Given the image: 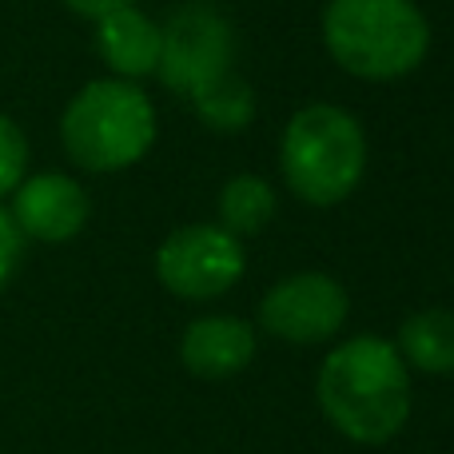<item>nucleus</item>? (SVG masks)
<instances>
[{"instance_id": "obj_8", "label": "nucleus", "mask_w": 454, "mask_h": 454, "mask_svg": "<svg viewBox=\"0 0 454 454\" xmlns=\"http://www.w3.org/2000/svg\"><path fill=\"white\" fill-rule=\"evenodd\" d=\"M88 192L64 172H40L24 176L20 188L12 192V223L20 227L24 239L40 243H68L84 231L88 223Z\"/></svg>"}, {"instance_id": "obj_10", "label": "nucleus", "mask_w": 454, "mask_h": 454, "mask_svg": "<svg viewBox=\"0 0 454 454\" xmlns=\"http://www.w3.org/2000/svg\"><path fill=\"white\" fill-rule=\"evenodd\" d=\"M96 52L112 68L116 80H144L156 76L160 64V24L136 4L96 20Z\"/></svg>"}, {"instance_id": "obj_7", "label": "nucleus", "mask_w": 454, "mask_h": 454, "mask_svg": "<svg viewBox=\"0 0 454 454\" xmlns=\"http://www.w3.org/2000/svg\"><path fill=\"white\" fill-rule=\"evenodd\" d=\"M351 315L347 287L327 271H295L259 299V327L295 347L327 343Z\"/></svg>"}, {"instance_id": "obj_5", "label": "nucleus", "mask_w": 454, "mask_h": 454, "mask_svg": "<svg viewBox=\"0 0 454 454\" xmlns=\"http://www.w3.org/2000/svg\"><path fill=\"white\" fill-rule=\"evenodd\" d=\"M235 60V32L220 4L212 0H188L172 8L160 24V64L156 76L168 92L196 96L212 80L231 72Z\"/></svg>"}, {"instance_id": "obj_12", "label": "nucleus", "mask_w": 454, "mask_h": 454, "mask_svg": "<svg viewBox=\"0 0 454 454\" xmlns=\"http://www.w3.org/2000/svg\"><path fill=\"white\" fill-rule=\"evenodd\" d=\"M275 207H279V200H275L271 184L263 176L239 172L220 188V227L231 231L235 239L259 235L275 220Z\"/></svg>"}, {"instance_id": "obj_1", "label": "nucleus", "mask_w": 454, "mask_h": 454, "mask_svg": "<svg viewBox=\"0 0 454 454\" xmlns=\"http://www.w3.org/2000/svg\"><path fill=\"white\" fill-rule=\"evenodd\" d=\"M315 399L343 439L383 447L411 419V367L391 339L355 335L323 359Z\"/></svg>"}, {"instance_id": "obj_16", "label": "nucleus", "mask_w": 454, "mask_h": 454, "mask_svg": "<svg viewBox=\"0 0 454 454\" xmlns=\"http://www.w3.org/2000/svg\"><path fill=\"white\" fill-rule=\"evenodd\" d=\"M64 4H68L76 16H88V20H100V16L116 12V8L136 4V0H64Z\"/></svg>"}, {"instance_id": "obj_6", "label": "nucleus", "mask_w": 454, "mask_h": 454, "mask_svg": "<svg viewBox=\"0 0 454 454\" xmlns=\"http://www.w3.org/2000/svg\"><path fill=\"white\" fill-rule=\"evenodd\" d=\"M247 271L243 243L220 223H188L176 227L156 251V279L164 291L188 303L220 299Z\"/></svg>"}, {"instance_id": "obj_3", "label": "nucleus", "mask_w": 454, "mask_h": 454, "mask_svg": "<svg viewBox=\"0 0 454 454\" xmlns=\"http://www.w3.org/2000/svg\"><path fill=\"white\" fill-rule=\"evenodd\" d=\"M60 144L84 172H124L156 144V104L132 80H92L64 108Z\"/></svg>"}, {"instance_id": "obj_4", "label": "nucleus", "mask_w": 454, "mask_h": 454, "mask_svg": "<svg viewBox=\"0 0 454 454\" xmlns=\"http://www.w3.org/2000/svg\"><path fill=\"white\" fill-rule=\"evenodd\" d=\"M279 168L287 188L311 207H335L363 184L367 136L339 104H307L287 120L279 140Z\"/></svg>"}, {"instance_id": "obj_9", "label": "nucleus", "mask_w": 454, "mask_h": 454, "mask_svg": "<svg viewBox=\"0 0 454 454\" xmlns=\"http://www.w3.org/2000/svg\"><path fill=\"white\" fill-rule=\"evenodd\" d=\"M255 327L247 319L235 315H204V319L188 323L180 339V363L192 371L196 379H231L239 371L251 367L255 359Z\"/></svg>"}, {"instance_id": "obj_14", "label": "nucleus", "mask_w": 454, "mask_h": 454, "mask_svg": "<svg viewBox=\"0 0 454 454\" xmlns=\"http://www.w3.org/2000/svg\"><path fill=\"white\" fill-rule=\"evenodd\" d=\"M24 176H28V140L16 120L0 112V200L12 196Z\"/></svg>"}, {"instance_id": "obj_11", "label": "nucleus", "mask_w": 454, "mask_h": 454, "mask_svg": "<svg viewBox=\"0 0 454 454\" xmlns=\"http://www.w3.org/2000/svg\"><path fill=\"white\" fill-rule=\"evenodd\" d=\"M395 351L423 375H454V311L427 307L403 319Z\"/></svg>"}, {"instance_id": "obj_13", "label": "nucleus", "mask_w": 454, "mask_h": 454, "mask_svg": "<svg viewBox=\"0 0 454 454\" xmlns=\"http://www.w3.org/2000/svg\"><path fill=\"white\" fill-rule=\"evenodd\" d=\"M192 108L212 132H243L255 120V92H251V84L243 76L223 72L204 92L192 96Z\"/></svg>"}, {"instance_id": "obj_2", "label": "nucleus", "mask_w": 454, "mask_h": 454, "mask_svg": "<svg viewBox=\"0 0 454 454\" xmlns=\"http://www.w3.org/2000/svg\"><path fill=\"white\" fill-rule=\"evenodd\" d=\"M323 48L359 80H403L431 52V24L415 0H327Z\"/></svg>"}, {"instance_id": "obj_15", "label": "nucleus", "mask_w": 454, "mask_h": 454, "mask_svg": "<svg viewBox=\"0 0 454 454\" xmlns=\"http://www.w3.org/2000/svg\"><path fill=\"white\" fill-rule=\"evenodd\" d=\"M20 255H24V235H20V227L12 223V215L0 207V291H4L8 279L16 275Z\"/></svg>"}]
</instances>
